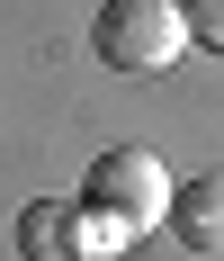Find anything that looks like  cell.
Returning <instances> with one entry per match:
<instances>
[{
	"label": "cell",
	"instance_id": "2",
	"mask_svg": "<svg viewBox=\"0 0 224 261\" xmlns=\"http://www.w3.org/2000/svg\"><path fill=\"white\" fill-rule=\"evenodd\" d=\"M90 45H99L108 72H171L198 36L179 18V0H108L99 18H90Z\"/></svg>",
	"mask_w": 224,
	"mask_h": 261
},
{
	"label": "cell",
	"instance_id": "1",
	"mask_svg": "<svg viewBox=\"0 0 224 261\" xmlns=\"http://www.w3.org/2000/svg\"><path fill=\"white\" fill-rule=\"evenodd\" d=\"M171 198H179V180L162 171L152 144H117V153H99L90 180H81L90 243H135V234H152V225H171Z\"/></svg>",
	"mask_w": 224,
	"mask_h": 261
},
{
	"label": "cell",
	"instance_id": "3",
	"mask_svg": "<svg viewBox=\"0 0 224 261\" xmlns=\"http://www.w3.org/2000/svg\"><path fill=\"white\" fill-rule=\"evenodd\" d=\"M81 252H90L81 198H27L18 207V261H81Z\"/></svg>",
	"mask_w": 224,
	"mask_h": 261
},
{
	"label": "cell",
	"instance_id": "5",
	"mask_svg": "<svg viewBox=\"0 0 224 261\" xmlns=\"http://www.w3.org/2000/svg\"><path fill=\"white\" fill-rule=\"evenodd\" d=\"M179 18H188V36H198V45L224 54V0H179Z\"/></svg>",
	"mask_w": 224,
	"mask_h": 261
},
{
	"label": "cell",
	"instance_id": "4",
	"mask_svg": "<svg viewBox=\"0 0 224 261\" xmlns=\"http://www.w3.org/2000/svg\"><path fill=\"white\" fill-rule=\"evenodd\" d=\"M171 234L188 261H224V171H206L171 198Z\"/></svg>",
	"mask_w": 224,
	"mask_h": 261
}]
</instances>
